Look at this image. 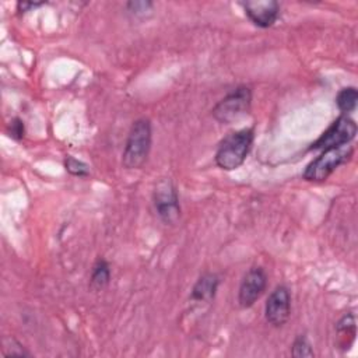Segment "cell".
<instances>
[{"label": "cell", "instance_id": "cell-1", "mask_svg": "<svg viewBox=\"0 0 358 358\" xmlns=\"http://www.w3.org/2000/svg\"><path fill=\"white\" fill-rule=\"evenodd\" d=\"M253 143V129H242L229 133L218 145L215 152V162L221 169L234 171L239 168Z\"/></svg>", "mask_w": 358, "mask_h": 358}, {"label": "cell", "instance_id": "cell-2", "mask_svg": "<svg viewBox=\"0 0 358 358\" xmlns=\"http://www.w3.org/2000/svg\"><path fill=\"white\" fill-rule=\"evenodd\" d=\"M151 148V124L148 119H137L129 131L122 164L126 169H138L148 158Z\"/></svg>", "mask_w": 358, "mask_h": 358}, {"label": "cell", "instance_id": "cell-3", "mask_svg": "<svg viewBox=\"0 0 358 358\" xmlns=\"http://www.w3.org/2000/svg\"><path fill=\"white\" fill-rule=\"evenodd\" d=\"M252 91L248 87H238L224 96L213 109V116L225 124H229L245 116L250 109Z\"/></svg>", "mask_w": 358, "mask_h": 358}, {"label": "cell", "instance_id": "cell-4", "mask_svg": "<svg viewBox=\"0 0 358 358\" xmlns=\"http://www.w3.org/2000/svg\"><path fill=\"white\" fill-rule=\"evenodd\" d=\"M352 150L345 145L338 148L323 150V152L315 158L305 169L303 179L310 182H322L329 178V175L336 171L341 164H344L351 157Z\"/></svg>", "mask_w": 358, "mask_h": 358}, {"label": "cell", "instance_id": "cell-5", "mask_svg": "<svg viewBox=\"0 0 358 358\" xmlns=\"http://www.w3.org/2000/svg\"><path fill=\"white\" fill-rule=\"evenodd\" d=\"M357 133L355 122L347 115L336 119L330 127L312 144V150H330L338 148L350 143Z\"/></svg>", "mask_w": 358, "mask_h": 358}, {"label": "cell", "instance_id": "cell-6", "mask_svg": "<svg viewBox=\"0 0 358 358\" xmlns=\"http://www.w3.org/2000/svg\"><path fill=\"white\" fill-rule=\"evenodd\" d=\"M154 206L159 218L165 224H175L180 215L179 199L173 183L164 178L158 180L154 189Z\"/></svg>", "mask_w": 358, "mask_h": 358}, {"label": "cell", "instance_id": "cell-7", "mask_svg": "<svg viewBox=\"0 0 358 358\" xmlns=\"http://www.w3.org/2000/svg\"><path fill=\"white\" fill-rule=\"evenodd\" d=\"M264 315L266 320L274 327H280L287 323L291 315V295L287 287L278 285L271 291L266 302Z\"/></svg>", "mask_w": 358, "mask_h": 358}, {"label": "cell", "instance_id": "cell-8", "mask_svg": "<svg viewBox=\"0 0 358 358\" xmlns=\"http://www.w3.org/2000/svg\"><path fill=\"white\" fill-rule=\"evenodd\" d=\"M267 285V275L262 267H252L243 277L239 292L238 302L242 308H250L264 292Z\"/></svg>", "mask_w": 358, "mask_h": 358}, {"label": "cell", "instance_id": "cell-9", "mask_svg": "<svg viewBox=\"0 0 358 358\" xmlns=\"http://www.w3.org/2000/svg\"><path fill=\"white\" fill-rule=\"evenodd\" d=\"M249 20L262 28L271 27L280 14V6L274 0H253L242 4Z\"/></svg>", "mask_w": 358, "mask_h": 358}, {"label": "cell", "instance_id": "cell-10", "mask_svg": "<svg viewBox=\"0 0 358 358\" xmlns=\"http://www.w3.org/2000/svg\"><path fill=\"white\" fill-rule=\"evenodd\" d=\"M218 284H220V280L215 274H211V273L203 274L193 285L190 299L197 302H210L215 296Z\"/></svg>", "mask_w": 358, "mask_h": 358}, {"label": "cell", "instance_id": "cell-11", "mask_svg": "<svg viewBox=\"0 0 358 358\" xmlns=\"http://www.w3.org/2000/svg\"><path fill=\"white\" fill-rule=\"evenodd\" d=\"M110 280V268L106 260L98 259L92 267L91 278H90V287L94 291L103 289Z\"/></svg>", "mask_w": 358, "mask_h": 358}, {"label": "cell", "instance_id": "cell-12", "mask_svg": "<svg viewBox=\"0 0 358 358\" xmlns=\"http://www.w3.org/2000/svg\"><path fill=\"white\" fill-rule=\"evenodd\" d=\"M357 101H358V91L354 87L343 88L336 96V103L343 113H348L354 110L357 106Z\"/></svg>", "mask_w": 358, "mask_h": 358}, {"label": "cell", "instance_id": "cell-13", "mask_svg": "<svg viewBox=\"0 0 358 358\" xmlns=\"http://www.w3.org/2000/svg\"><path fill=\"white\" fill-rule=\"evenodd\" d=\"M294 357H313V350L310 348L309 341L303 336H298L292 344Z\"/></svg>", "mask_w": 358, "mask_h": 358}, {"label": "cell", "instance_id": "cell-14", "mask_svg": "<svg viewBox=\"0 0 358 358\" xmlns=\"http://www.w3.org/2000/svg\"><path fill=\"white\" fill-rule=\"evenodd\" d=\"M64 165L66 169L74 176H87L90 173V168L83 161H78L74 157H67Z\"/></svg>", "mask_w": 358, "mask_h": 358}, {"label": "cell", "instance_id": "cell-15", "mask_svg": "<svg viewBox=\"0 0 358 358\" xmlns=\"http://www.w3.org/2000/svg\"><path fill=\"white\" fill-rule=\"evenodd\" d=\"M129 11H131L136 15H144L147 11L152 8V3L150 1H129L127 3Z\"/></svg>", "mask_w": 358, "mask_h": 358}, {"label": "cell", "instance_id": "cell-16", "mask_svg": "<svg viewBox=\"0 0 358 358\" xmlns=\"http://www.w3.org/2000/svg\"><path fill=\"white\" fill-rule=\"evenodd\" d=\"M10 136L15 140L24 137V123L21 119H13V122H10Z\"/></svg>", "mask_w": 358, "mask_h": 358}, {"label": "cell", "instance_id": "cell-17", "mask_svg": "<svg viewBox=\"0 0 358 358\" xmlns=\"http://www.w3.org/2000/svg\"><path fill=\"white\" fill-rule=\"evenodd\" d=\"M43 3H28V1H20L17 4V8L20 13H25V11H29L31 8H35V7H39L42 6Z\"/></svg>", "mask_w": 358, "mask_h": 358}]
</instances>
